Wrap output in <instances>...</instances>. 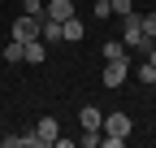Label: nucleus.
<instances>
[{"mask_svg": "<svg viewBox=\"0 0 156 148\" xmlns=\"http://www.w3.org/2000/svg\"><path fill=\"white\" fill-rule=\"evenodd\" d=\"M130 126H134L130 113H108V118H104V139H100V144H104V148H122L126 135H130Z\"/></svg>", "mask_w": 156, "mask_h": 148, "instance_id": "f257e3e1", "label": "nucleus"}, {"mask_svg": "<svg viewBox=\"0 0 156 148\" xmlns=\"http://www.w3.org/2000/svg\"><path fill=\"white\" fill-rule=\"evenodd\" d=\"M39 31H44V17H30V13H22V17L13 22L9 39H17V44H30V39H39Z\"/></svg>", "mask_w": 156, "mask_h": 148, "instance_id": "f03ea898", "label": "nucleus"}, {"mask_svg": "<svg viewBox=\"0 0 156 148\" xmlns=\"http://www.w3.org/2000/svg\"><path fill=\"white\" fill-rule=\"evenodd\" d=\"M100 79H104V87H122V83L130 79V61H108Z\"/></svg>", "mask_w": 156, "mask_h": 148, "instance_id": "7ed1b4c3", "label": "nucleus"}, {"mask_svg": "<svg viewBox=\"0 0 156 148\" xmlns=\"http://www.w3.org/2000/svg\"><path fill=\"white\" fill-rule=\"evenodd\" d=\"M78 122H83V131H104V113H100V109H83V113H78Z\"/></svg>", "mask_w": 156, "mask_h": 148, "instance_id": "20e7f679", "label": "nucleus"}, {"mask_svg": "<svg viewBox=\"0 0 156 148\" xmlns=\"http://www.w3.org/2000/svg\"><path fill=\"white\" fill-rule=\"evenodd\" d=\"M104 61H130L126 39H108V44H104Z\"/></svg>", "mask_w": 156, "mask_h": 148, "instance_id": "39448f33", "label": "nucleus"}, {"mask_svg": "<svg viewBox=\"0 0 156 148\" xmlns=\"http://www.w3.org/2000/svg\"><path fill=\"white\" fill-rule=\"evenodd\" d=\"M39 39L44 44H61L65 35H61V22H56V17H44V31H39Z\"/></svg>", "mask_w": 156, "mask_h": 148, "instance_id": "423d86ee", "label": "nucleus"}, {"mask_svg": "<svg viewBox=\"0 0 156 148\" xmlns=\"http://www.w3.org/2000/svg\"><path fill=\"white\" fill-rule=\"evenodd\" d=\"M48 17H56V22L74 17V0H48Z\"/></svg>", "mask_w": 156, "mask_h": 148, "instance_id": "0eeeda50", "label": "nucleus"}, {"mask_svg": "<svg viewBox=\"0 0 156 148\" xmlns=\"http://www.w3.org/2000/svg\"><path fill=\"white\" fill-rule=\"evenodd\" d=\"M134 79H139V83H143V87H156V65H152V61H147V57H143V61H139V65H134Z\"/></svg>", "mask_w": 156, "mask_h": 148, "instance_id": "6e6552de", "label": "nucleus"}, {"mask_svg": "<svg viewBox=\"0 0 156 148\" xmlns=\"http://www.w3.org/2000/svg\"><path fill=\"white\" fill-rule=\"evenodd\" d=\"M44 57H48V44H44V39H30V44H26V57H22V61H30V65H39Z\"/></svg>", "mask_w": 156, "mask_h": 148, "instance_id": "1a4fd4ad", "label": "nucleus"}, {"mask_svg": "<svg viewBox=\"0 0 156 148\" xmlns=\"http://www.w3.org/2000/svg\"><path fill=\"white\" fill-rule=\"evenodd\" d=\"M35 135H39V144H44V148H48V144L56 139V118H44V122H39V126H35Z\"/></svg>", "mask_w": 156, "mask_h": 148, "instance_id": "9d476101", "label": "nucleus"}, {"mask_svg": "<svg viewBox=\"0 0 156 148\" xmlns=\"http://www.w3.org/2000/svg\"><path fill=\"white\" fill-rule=\"evenodd\" d=\"M61 35H65V39H83V22H78V13L61 22Z\"/></svg>", "mask_w": 156, "mask_h": 148, "instance_id": "9b49d317", "label": "nucleus"}, {"mask_svg": "<svg viewBox=\"0 0 156 148\" xmlns=\"http://www.w3.org/2000/svg\"><path fill=\"white\" fill-rule=\"evenodd\" d=\"M22 57H26V44H17V39H9V48H5V61H9V65H17Z\"/></svg>", "mask_w": 156, "mask_h": 148, "instance_id": "f8f14e48", "label": "nucleus"}, {"mask_svg": "<svg viewBox=\"0 0 156 148\" xmlns=\"http://www.w3.org/2000/svg\"><path fill=\"white\" fill-rule=\"evenodd\" d=\"M22 13H30V17H48L44 0H22Z\"/></svg>", "mask_w": 156, "mask_h": 148, "instance_id": "ddd939ff", "label": "nucleus"}, {"mask_svg": "<svg viewBox=\"0 0 156 148\" xmlns=\"http://www.w3.org/2000/svg\"><path fill=\"white\" fill-rule=\"evenodd\" d=\"M100 139H104V131H83V148H95Z\"/></svg>", "mask_w": 156, "mask_h": 148, "instance_id": "4468645a", "label": "nucleus"}, {"mask_svg": "<svg viewBox=\"0 0 156 148\" xmlns=\"http://www.w3.org/2000/svg\"><path fill=\"white\" fill-rule=\"evenodd\" d=\"M113 13H122V17H126V13H134V5H130V0H113Z\"/></svg>", "mask_w": 156, "mask_h": 148, "instance_id": "2eb2a0df", "label": "nucleus"}, {"mask_svg": "<svg viewBox=\"0 0 156 148\" xmlns=\"http://www.w3.org/2000/svg\"><path fill=\"white\" fill-rule=\"evenodd\" d=\"M143 31H147V35H156V13H147V17H143Z\"/></svg>", "mask_w": 156, "mask_h": 148, "instance_id": "dca6fc26", "label": "nucleus"}, {"mask_svg": "<svg viewBox=\"0 0 156 148\" xmlns=\"http://www.w3.org/2000/svg\"><path fill=\"white\" fill-rule=\"evenodd\" d=\"M147 61H152V65H156V44H152V52H147Z\"/></svg>", "mask_w": 156, "mask_h": 148, "instance_id": "f3484780", "label": "nucleus"}]
</instances>
